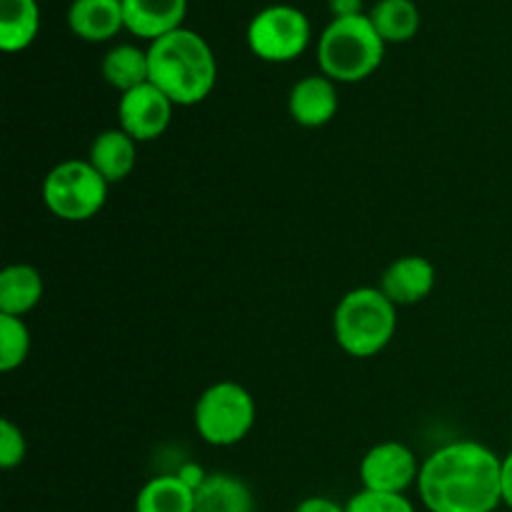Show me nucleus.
Segmentation results:
<instances>
[{
	"label": "nucleus",
	"instance_id": "a211bd4d",
	"mask_svg": "<svg viewBox=\"0 0 512 512\" xmlns=\"http://www.w3.org/2000/svg\"><path fill=\"white\" fill-rule=\"evenodd\" d=\"M40 30L38 0H0V48L5 53H20Z\"/></svg>",
	"mask_w": 512,
	"mask_h": 512
},
{
	"label": "nucleus",
	"instance_id": "423d86ee",
	"mask_svg": "<svg viewBox=\"0 0 512 512\" xmlns=\"http://www.w3.org/2000/svg\"><path fill=\"white\" fill-rule=\"evenodd\" d=\"M195 430L215 448H230L248 438L255 425V400L240 383L220 380L195 403Z\"/></svg>",
	"mask_w": 512,
	"mask_h": 512
},
{
	"label": "nucleus",
	"instance_id": "f03ea898",
	"mask_svg": "<svg viewBox=\"0 0 512 512\" xmlns=\"http://www.w3.org/2000/svg\"><path fill=\"white\" fill-rule=\"evenodd\" d=\"M150 83L163 90L175 105L190 108L213 93L218 60L200 33L178 28L148 45Z\"/></svg>",
	"mask_w": 512,
	"mask_h": 512
},
{
	"label": "nucleus",
	"instance_id": "bb28decb",
	"mask_svg": "<svg viewBox=\"0 0 512 512\" xmlns=\"http://www.w3.org/2000/svg\"><path fill=\"white\" fill-rule=\"evenodd\" d=\"M503 505L512 510V450L503 458Z\"/></svg>",
	"mask_w": 512,
	"mask_h": 512
},
{
	"label": "nucleus",
	"instance_id": "6ab92c4d",
	"mask_svg": "<svg viewBox=\"0 0 512 512\" xmlns=\"http://www.w3.org/2000/svg\"><path fill=\"white\" fill-rule=\"evenodd\" d=\"M135 512H195V490L178 475H158L138 490Z\"/></svg>",
	"mask_w": 512,
	"mask_h": 512
},
{
	"label": "nucleus",
	"instance_id": "b1692460",
	"mask_svg": "<svg viewBox=\"0 0 512 512\" xmlns=\"http://www.w3.org/2000/svg\"><path fill=\"white\" fill-rule=\"evenodd\" d=\"M293 512H345V505L333 498H325V495H310V498L300 500Z\"/></svg>",
	"mask_w": 512,
	"mask_h": 512
},
{
	"label": "nucleus",
	"instance_id": "f257e3e1",
	"mask_svg": "<svg viewBox=\"0 0 512 512\" xmlns=\"http://www.w3.org/2000/svg\"><path fill=\"white\" fill-rule=\"evenodd\" d=\"M420 503L428 512H495L503 505V458L478 440H458L420 465Z\"/></svg>",
	"mask_w": 512,
	"mask_h": 512
},
{
	"label": "nucleus",
	"instance_id": "412c9836",
	"mask_svg": "<svg viewBox=\"0 0 512 512\" xmlns=\"http://www.w3.org/2000/svg\"><path fill=\"white\" fill-rule=\"evenodd\" d=\"M30 330L23 318L0 313V370L13 373L28 360Z\"/></svg>",
	"mask_w": 512,
	"mask_h": 512
},
{
	"label": "nucleus",
	"instance_id": "f3484780",
	"mask_svg": "<svg viewBox=\"0 0 512 512\" xmlns=\"http://www.w3.org/2000/svg\"><path fill=\"white\" fill-rule=\"evenodd\" d=\"M100 73H103L105 83L113 85L115 90H120V95L150 83L148 48L143 50L133 43L113 45V48L103 55Z\"/></svg>",
	"mask_w": 512,
	"mask_h": 512
},
{
	"label": "nucleus",
	"instance_id": "2eb2a0df",
	"mask_svg": "<svg viewBox=\"0 0 512 512\" xmlns=\"http://www.w3.org/2000/svg\"><path fill=\"white\" fill-rule=\"evenodd\" d=\"M195 512H255V495L238 475L208 473L195 490Z\"/></svg>",
	"mask_w": 512,
	"mask_h": 512
},
{
	"label": "nucleus",
	"instance_id": "f8f14e48",
	"mask_svg": "<svg viewBox=\"0 0 512 512\" xmlns=\"http://www.w3.org/2000/svg\"><path fill=\"white\" fill-rule=\"evenodd\" d=\"M185 15L188 0H123L125 30L150 43L183 28Z\"/></svg>",
	"mask_w": 512,
	"mask_h": 512
},
{
	"label": "nucleus",
	"instance_id": "aec40b11",
	"mask_svg": "<svg viewBox=\"0 0 512 512\" xmlns=\"http://www.w3.org/2000/svg\"><path fill=\"white\" fill-rule=\"evenodd\" d=\"M368 18L385 43H408L420 30V8L415 0H378Z\"/></svg>",
	"mask_w": 512,
	"mask_h": 512
},
{
	"label": "nucleus",
	"instance_id": "ddd939ff",
	"mask_svg": "<svg viewBox=\"0 0 512 512\" xmlns=\"http://www.w3.org/2000/svg\"><path fill=\"white\" fill-rule=\"evenodd\" d=\"M68 28L85 43H105L125 30L123 0H73L68 8Z\"/></svg>",
	"mask_w": 512,
	"mask_h": 512
},
{
	"label": "nucleus",
	"instance_id": "39448f33",
	"mask_svg": "<svg viewBox=\"0 0 512 512\" xmlns=\"http://www.w3.org/2000/svg\"><path fill=\"white\" fill-rule=\"evenodd\" d=\"M110 183L90 165V160H63L43 180L45 208L65 223L95 218L108 200Z\"/></svg>",
	"mask_w": 512,
	"mask_h": 512
},
{
	"label": "nucleus",
	"instance_id": "4be33fe9",
	"mask_svg": "<svg viewBox=\"0 0 512 512\" xmlns=\"http://www.w3.org/2000/svg\"><path fill=\"white\" fill-rule=\"evenodd\" d=\"M345 512H415V505L405 495L360 490L345 503Z\"/></svg>",
	"mask_w": 512,
	"mask_h": 512
},
{
	"label": "nucleus",
	"instance_id": "9b49d317",
	"mask_svg": "<svg viewBox=\"0 0 512 512\" xmlns=\"http://www.w3.org/2000/svg\"><path fill=\"white\" fill-rule=\"evenodd\" d=\"M380 290L395 305H415L435 288V265L423 255H403L385 268Z\"/></svg>",
	"mask_w": 512,
	"mask_h": 512
},
{
	"label": "nucleus",
	"instance_id": "20e7f679",
	"mask_svg": "<svg viewBox=\"0 0 512 512\" xmlns=\"http://www.w3.org/2000/svg\"><path fill=\"white\" fill-rule=\"evenodd\" d=\"M385 45L368 13L333 18L318 40L320 73L335 83H360L380 68Z\"/></svg>",
	"mask_w": 512,
	"mask_h": 512
},
{
	"label": "nucleus",
	"instance_id": "a878e982",
	"mask_svg": "<svg viewBox=\"0 0 512 512\" xmlns=\"http://www.w3.org/2000/svg\"><path fill=\"white\" fill-rule=\"evenodd\" d=\"M330 13H333V18L363 15V0H330Z\"/></svg>",
	"mask_w": 512,
	"mask_h": 512
},
{
	"label": "nucleus",
	"instance_id": "4468645a",
	"mask_svg": "<svg viewBox=\"0 0 512 512\" xmlns=\"http://www.w3.org/2000/svg\"><path fill=\"white\" fill-rule=\"evenodd\" d=\"M88 160L110 185L120 183L133 173L135 160H138V143L123 128L103 130L90 143Z\"/></svg>",
	"mask_w": 512,
	"mask_h": 512
},
{
	"label": "nucleus",
	"instance_id": "6e6552de",
	"mask_svg": "<svg viewBox=\"0 0 512 512\" xmlns=\"http://www.w3.org/2000/svg\"><path fill=\"white\" fill-rule=\"evenodd\" d=\"M420 463L413 450L398 440H385L373 445L360 460L363 490L388 495H405V490L418 485Z\"/></svg>",
	"mask_w": 512,
	"mask_h": 512
},
{
	"label": "nucleus",
	"instance_id": "0eeeda50",
	"mask_svg": "<svg viewBox=\"0 0 512 512\" xmlns=\"http://www.w3.org/2000/svg\"><path fill=\"white\" fill-rule=\"evenodd\" d=\"M248 48L265 63H290L300 58L313 38L308 15L295 5H265L248 23Z\"/></svg>",
	"mask_w": 512,
	"mask_h": 512
},
{
	"label": "nucleus",
	"instance_id": "9d476101",
	"mask_svg": "<svg viewBox=\"0 0 512 512\" xmlns=\"http://www.w3.org/2000/svg\"><path fill=\"white\" fill-rule=\"evenodd\" d=\"M340 108L338 83L328 75H305L288 95L290 118L303 128H323Z\"/></svg>",
	"mask_w": 512,
	"mask_h": 512
},
{
	"label": "nucleus",
	"instance_id": "7ed1b4c3",
	"mask_svg": "<svg viewBox=\"0 0 512 512\" xmlns=\"http://www.w3.org/2000/svg\"><path fill=\"white\" fill-rule=\"evenodd\" d=\"M398 330V305L380 288H355L340 298L333 313V335L350 358L383 353Z\"/></svg>",
	"mask_w": 512,
	"mask_h": 512
},
{
	"label": "nucleus",
	"instance_id": "1a4fd4ad",
	"mask_svg": "<svg viewBox=\"0 0 512 512\" xmlns=\"http://www.w3.org/2000/svg\"><path fill=\"white\" fill-rule=\"evenodd\" d=\"M175 103L155 88L153 83H145L140 88L128 90L120 95L118 120L120 128L135 140V143H153L168 130L173 120Z\"/></svg>",
	"mask_w": 512,
	"mask_h": 512
},
{
	"label": "nucleus",
	"instance_id": "dca6fc26",
	"mask_svg": "<svg viewBox=\"0 0 512 512\" xmlns=\"http://www.w3.org/2000/svg\"><path fill=\"white\" fill-rule=\"evenodd\" d=\"M43 298V275L28 263H15L0 273V313L23 318Z\"/></svg>",
	"mask_w": 512,
	"mask_h": 512
},
{
	"label": "nucleus",
	"instance_id": "393cba45",
	"mask_svg": "<svg viewBox=\"0 0 512 512\" xmlns=\"http://www.w3.org/2000/svg\"><path fill=\"white\" fill-rule=\"evenodd\" d=\"M175 475H178V478L183 480V483L188 485V488H193V490H198L200 485L205 483V478H208V473H205V470L200 468V465H195V463L183 465V468H180Z\"/></svg>",
	"mask_w": 512,
	"mask_h": 512
},
{
	"label": "nucleus",
	"instance_id": "5701e85b",
	"mask_svg": "<svg viewBox=\"0 0 512 512\" xmlns=\"http://www.w3.org/2000/svg\"><path fill=\"white\" fill-rule=\"evenodd\" d=\"M28 453V443L18 425L10 418L0 420V468L13 470L18 468Z\"/></svg>",
	"mask_w": 512,
	"mask_h": 512
}]
</instances>
